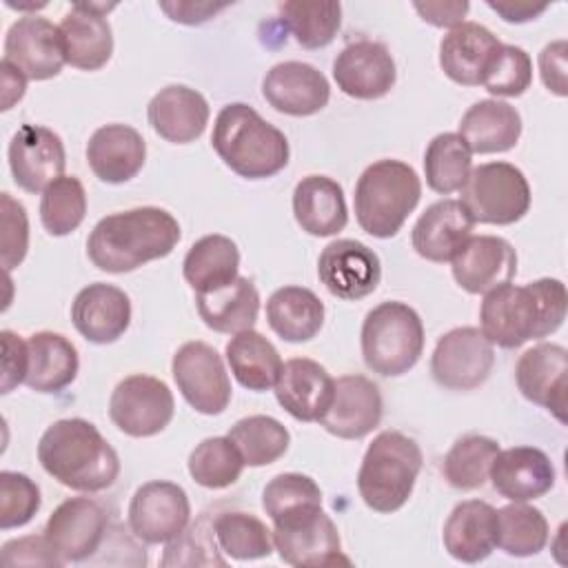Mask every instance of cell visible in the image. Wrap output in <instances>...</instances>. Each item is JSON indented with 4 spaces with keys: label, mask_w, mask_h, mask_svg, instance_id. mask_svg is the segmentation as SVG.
<instances>
[{
    "label": "cell",
    "mask_w": 568,
    "mask_h": 568,
    "mask_svg": "<svg viewBox=\"0 0 568 568\" xmlns=\"http://www.w3.org/2000/svg\"><path fill=\"white\" fill-rule=\"evenodd\" d=\"M568 308L566 284L555 277H541L524 286L501 284L484 293L479 308L481 333L501 348H519L528 339H541L555 333Z\"/></svg>",
    "instance_id": "cell-1"
},
{
    "label": "cell",
    "mask_w": 568,
    "mask_h": 568,
    "mask_svg": "<svg viewBox=\"0 0 568 568\" xmlns=\"http://www.w3.org/2000/svg\"><path fill=\"white\" fill-rule=\"evenodd\" d=\"M178 220L158 206H138L102 217L87 240V255L100 271L129 273L166 257L180 242Z\"/></svg>",
    "instance_id": "cell-2"
},
{
    "label": "cell",
    "mask_w": 568,
    "mask_h": 568,
    "mask_svg": "<svg viewBox=\"0 0 568 568\" xmlns=\"http://www.w3.org/2000/svg\"><path fill=\"white\" fill-rule=\"evenodd\" d=\"M38 459L55 481L80 493H100L120 475L118 453L82 417L53 422L38 442Z\"/></svg>",
    "instance_id": "cell-3"
},
{
    "label": "cell",
    "mask_w": 568,
    "mask_h": 568,
    "mask_svg": "<svg viewBox=\"0 0 568 568\" xmlns=\"http://www.w3.org/2000/svg\"><path fill=\"white\" fill-rule=\"evenodd\" d=\"M211 144L220 160L246 180L273 178L288 164L291 155L286 135L244 102L222 106Z\"/></svg>",
    "instance_id": "cell-4"
},
{
    "label": "cell",
    "mask_w": 568,
    "mask_h": 568,
    "mask_svg": "<svg viewBox=\"0 0 568 568\" xmlns=\"http://www.w3.org/2000/svg\"><path fill=\"white\" fill-rule=\"evenodd\" d=\"M422 182L415 169L402 160H377L364 169L355 184V217L373 237H393L415 211Z\"/></svg>",
    "instance_id": "cell-5"
},
{
    "label": "cell",
    "mask_w": 568,
    "mask_h": 568,
    "mask_svg": "<svg viewBox=\"0 0 568 568\" xmlns=\"http://www.w3.org/2000/svg\"><path fill=\"white\" fill-rule=\"evenodd\" d=\"M422 464L424 455L413 437L399 430H382L368 444L357 473L362 501L384 515L399 510L415 488Z\"/></svg>",
    "instance_id": "cell-6"
},
{
    "label": "cell",
    "mask_w": 568,
    "mask_h": 568,
    "mask_svg": "<svg viewBox=\"0 0 568 568\" xmlns=\"http://www.w3.org/2000/svg\"><path fill=\"white\" fill-rule=\"evenodd\" d=\"M424 351V324L417 311L390 300L371 308L362 324L364 364L382 375L397 377L408 373Z\"/></svg>",
    "instance_id": "cell-7"
},
{
    "label": "cell",
    "mask_w": 568,
    "mask_h": 568,
    "mask_svg": "<svg viewBox=\"0 0 568 568\" xmlns=\"http://www.w3.org/2000/svg\"><path fill=\"white\" fill-rule=\"evenodd\" d=\"M459 202L473 222L508 226L528 213L530 184L515 164L486 162L470 171Z\"/></svg>",
    "instance_id": "cell-8"
},
{
    "label": "cell",
    "mask_w": 568,
    "mask_h": 568,
    "mask_svg": "<svg viewBox=\"0 0 568 568\" xmlns=\"http://www.w3.org/2000/svg\"><path fill=\"white\" fill-rule=\"evenodd\" d=\"M175 413L171 388L153 375H129L111 393L109 417L129 437L162 433Z\"/></svg>",
    "instance_id": "cell-9"
},
{
    "label": "cell",
    "mask_w": 568,
    "mask_h": 568,
    "mask_svg": "<svg viewBox=\"0 0 568 568\" xmlns=\"http://www.w3.org/2000/svg\"><path fill=\"white\" fill-rule=\"evenodd\" d=\"M178 390L202 415H220L231 402V379L220 353L206 342L182 344L171 362Z\"/></svg>",
    "instance_id": "cell-10"
},
{
    "label": "cell",
    "mask_w": 568,
    "mask_h": 568,
    "mask_svg": "<svg viewBox=\"0 0 568 568\" xmlns=\"http://www.w3.org/2000/svg\"><path fill=\"white\" fill-rule=\"evenodd\" d=\"M273 544L280 559L288 566L328 568L351 564V559L342 555L335 521L322 508L273 524Z\"/></svg>",
    "instance_id": "cell-11"
},
{
    "label": "cell",
    "mask_w": 568,
    "mask_h": 568,
    "mask_svg": "<svg viewBox=\"0 0 568 568\" xmlns=\"http://www.w3.org/2000/svg\"><path fill=\"white\" fill-rule=\"evenodd\" d=\"M493 364L495 351L486 335L475 326H459L437 339L430 373L448 390H473L488 379Z\"/></svg>",
    "instance_id": "cell-12"
},
{
    "label": "cell",
    "mask_w": 568,
    "mask_h": 568,
    "mask_svg": "<svg viewBox=\"0 0 568 568\" xmlns=\"http://www.w3.org/2000/svg\"><path fill=\"white\" fill-rule=\"evenodd\" d=\"M191 504L182 486L164 479L142 484L129 504V528L144 544H169L184 532Z\"/></svg>",
    "instance_id": "cell-13"
},
{
    "label": "cell",
    "mask_w": 568,
    "mask_h": 568,
    "mask_svg": "<svg viewBox=\"0 0 568 568\" xmlns=\"http://www.w3.org/2000/svg\"><path fill=\"white\" fill-rule=\"evenodd\" d=\"M109 530L106 510L91 497L64 499L47 519L44 537L62 564L89 559Z\"/></svg>",
    "instance_id": "cell-14"
},
{
    "label": "cell",
    "mask_w": 568,
    "mask_h": 568,
    "mask_svg": "<svg viewBox=\"0 0 568 568\" xmlns=\"http://www.w3.org/2000/svg\"><path fill=\"white\" fill-rule=\"evenodd\" d=\"M29 80L55 78L64 62V44L60 29L40 16L18 18L4 38V58Z\"/></svg>",
    "instance_id": "cell-15"
},
{
    "label": "cell",
    "mask_w": 568,
    "mask_h": 568,
    "mask_svg": "<svg viewBox=\"0 0 568 568\" xmlns=\"http://www.w3.org/2000/svg\"><path fill=\"white\" fill-rule=\"evenodd\" d=\"M317 277L339 300H362L382 280V262L373 248L357 240H333L317 260Z\"/></svg>",
    "instance_id": "cell-16"
},
{
    "label": "cell",
    "mask_w": 568,
    "mask_h": 568,
    "mask_svg": "<svg viewBox=\"0 0 568 568\" xmlns=\"http://www.w3.org/2000/svg\"><path fill=\"white\" fill-rule=\"evenodd\" d=\"M67 164L64 144L58 133L40 124H22L9 142V166L13 182L29 191L40 193L51 182L62 178Z\"/></svg>",
    "instance_id": "cell-17"
},
{
    "label": "cell",
    "mask_w": 568,
    "mask_h": 568,
    "mask_svg": "<svg viewBox=\"0 0 568 568\" xmlns=\"http://www.w3.org/2000/svg\"><path fill=\"white\" fill-rule=\"evenodd\" d=\"M333 78L342 93L357 100H377L395 87L397 69L386 44L364 38L337 53Z\"/></svg>",
    "instance_id": "cell-18"
},
{
    "label": "cell",
    "mask_w": 568,
    "mask_h": 568,
    "mask_svg": "<svg viewBox=\"0 0 568 568\" xmlns=\"http://www.w3.org/2000/svg\"><path fill=\"white\" fill-rule=\"evenodd\" d=\"M515 379L528 402L544 406L559 422H566L568 351L561 344L541 342L528 348L515 366Z\"/></svg>",
    "instance_id": "cell-19"
},
{
    "label": "cell",
    "mask_w": 568,
    "mask_h": 568,
    "mask_svg": "<svg viewBox=\"0 0 568 568\" xmlns=\"http://www.w3.org/2000/svg\"><path fill=\"white\" fill-rule=\"evenodd\" d=\"M455 282L473 295L508 284L517 273V253L497 235H470L450 260Z\"/></svg>",
    "instance_id": "cell-20"
},
{
    "label": "cell",
    "mask_w": 568,
    "mask_h": 568,
    "mask_svg": "<svg viewBox=\"0 0 568 568\" xmlns=\"http://www.w3.org/2000/svg\"><path fill=\"white\" fill-rule=\"evenodd\" d=\"M273 388L280 406L300 422H320L335 397V379L308 357L284 362Z\"/></svg>",
    "instance_id": "cell-21"
},
{
    "label": "cell",
    "mask_w": 568,
    "mask_h": 568,
    "mask_svg": "<svg viewBox=\"0 0 568 568\" xmlns=\"http://www.w3.org/2000/svg\"><path fill=\"white\" fill-rule=\"evenodd\" d=\"M262 93L266 102L286 115L304 118L328 104L331 87L322 71L300 60H286L264 75Z\"/></svg>",
    "instance_id": "cell-22"
},
{
    "label": "cell",
    "mask_w": 568,
    "mask_h": 568,
    "mask_svg": "<svg viewBox=\"0 0 568 568\" xmlns=\"http://www.w3.org/2000/svg\"><path fill=\"white\" fill-rule=\"evenodd\" d=\"M382 393L364 375H342L335 379V397L320 424L335 437L362 439L379 426Z\"/></svg>",
    "instance_id": "cell-23"
},
{
    "label": "cell",
    "mask_w": 568,
    "mask_h": 568,
    "mask_svg": "<svg viewBox=\"0 0 568 568\" xmlns=\"http://www.w3.org/2000/svg\"><path fill=\"white\" fill-rule=\"evenodd\" d=\"M115 4H73L58 24L62 33L67 62L82 71L102 69L113 53V33L111 24L104 18V11Z\"/></svg>",
    "instance_id": "cell-24"
},
{
    "label": "cell",
    "mask_w": 568,
    "mask_h": 568,
    "mask_svg": "<svg viewBox=\"0 0 568 568\" xmlns=\"http://www.w3.org/2000/svg\"><path fill=\"white\" fill-rule=\"evenodd\" d=\"M71 322L84 339L111 344L122 337L131 324V300L113 284H89L71 304Z\"/></svg>",
    "instance_id": "cell-25"
},
{
    "label": "cell",
    "mask_w": 568,
    "mask_h": 568,
    "mask_svg": "<svg viewBox=\"0 0 568 568\" xmlns=\"http://www.w3.org/2000/svg\"><path fill=\"white\" fill-rule=\"evenodd\" d=\"M488 479L501 497L530 501L555 486V466L550 457L535 446H513L497 453Z\"/></svg>",
    "instance_id": "cell-26"
},
{
    "label": "cell",
    "mask_w": 568,
    "mask_h": 568,
    "mask_svg": "<svg viewBox=\"0 0 568 568\" xmlns=\"http://www.w3.org/2000/svg\"><path fill=\"white\" fill-rule=\"evenodd\" d=\"M144 160V138L129 124H104L89 138L87 162L95 178L106 184L129 182L140 173Z\"/></svg>",
    "instance_id": "cell-27"
},
{
    "label": "cell",
    "mask_w": 568,
    "mask_h": 568,
    "mask_svg": "<svg viewBox=\"0 0 568 568\" xmlns=\"http://www.w3.org/2000/svg\"><path fill=\"white\" fill-rule=\"evenodd\" d=\"M149 124L166 142L189 144L197 140L209 124V102L191 87L169 84L151 98Z\"/></svg>",
    "instance_id": "cell-28"
},
{
    "label": "cell",
    "mask_w": 568,
    "mask_h": 568,
    "mask_svg": "<svg viewBox=\"0 0 568 568\" xmlns=\"http://www.w3.org/2000/svg\"><path fill=\"white\" fill-rule=\"evenodd\" d=\"M473 217L459 200L430 204L413 226V248L428 262H450L473 233Z\"/></svg>",
    "instance_id": "cell-29"
},
{
    "label": "cell",
    "mask_w": 568,
    "mask_h": 568,
    "mask_svg": "<svg viewBox=\"0 0 568 568\" xmlns=\"http://www.w3.org/2000/svg\"><path fill=\"white\" fill-rule=\"evenodd\" d=\"M444 548L464 564L484 561L497 546V508L481 499L457 504L444 524Z\"/></svg>",
    "instance_id": "cell-30"
},
{
    "label": "cell",
    "mask_w": 568,
    "mask_h": 568,
    "mask_svg": "<svg viewBox=\"0 0 568 568\" xmlns=\"http://www.w3.org/2000/svg\"><path fill=\"white\" fill-rule=\"evenodd\" d=\"M501 42L490 29L477 22L453 27L439 42V67L457 84H481L484 71L490 64Z\"/></svg>",
    "instance_id": "cell-31"
},
{
    "label": "cell",
    "mask_w": 568,
    "mask_h": 568,
    "mask_svg": "<svg viewBox=\"0 0 568 568\" xmlns=\"http://www.w3.org/2000/svg\"><path fill=\"white\" fill-rule=\"evenodd\" d=\"M293 215L302 231L315 237L339 233L348 222L342 186L326 175H306L293 191Z\"/></svg>",
    "instance_id": "cell-32"
},
{
    "label": "cell",
    "mask_w": 568,
    "mask_h": 568,
    "mask_svg": "<svg viewBox=\"0 0 568 568\" xmlns=\"http://www.w3.org/2000/svg\"><path fill=\"white\" fill-rule=\"evenodd\" d=\"M459 135L470 153L510 151L521 135V115L501 100H479L459 120Z\"/></svg>",
    "instance_id": "cell-33"
},
{
    "label": "cell",
    "mask_w": 568,
    "mask_h": 568,
    "mask_svg": "<svg viewBox=\"0 0 568 568\" xmlns=\"http://www.w3.org/2000/svg\"><path fill=\"white\" fill-rule=\"evenodd\" d=\"M195 306L209 328L235 335L253 328L260 313V293L248 277L237 275L220 288L195 293Z\"/></svg>",
    "instance_id": "cell-34"
},
{
    "label": "cell",
    "mask_w": 568,
    "mask_h": 568,
    "mask_svg": "<svg viewBox=\"0 0 568 568\" xmlns=\"http://www.w3.org/2000/svg\"><path fill=\"white\" fill-rule=\"evenodd\" d=\"M29 364L24 384L38 393H60L80 368L75 346L60 333L40 331L27 339Z\"/></svg>",
    "instance_id": "cell-35"
},
{
    "label": "cell",
    "mask_w": 568,
    "mask_h": 568,
    "mask_svg": "<svg viewBox=\"0 0 568 568\" xmlns=\"http://www.w3.org/2000/svg\"><path fill=\"white\" fill-rule=\"evenodd\" d=\"M266 322L284 342H308L324 324V304L311 288L282 286L266 302Z\"/></svg>",
    "instance_id": "cell-36"
},
{
    "label": "cell",
    "mask_w": 568,
    "mask_h": 568,
    "mask_svg": "<svg viewBox=\"0 0 568 568\" xmlns=\"http://www.w3.org/2000/svg\"><path fill=\"white\" fill-rule=\"evenodd\" d=\"M240 251L237 244L220 233L200 237L184 255L182 273L195 293L220 288L237 277Z\"/></svg>",
    "instance_id": "cell-37"
},
{
    "label": "cell",
    "mask_w": 568,
    "mask_h": 568,
    "mask_svg": "<svg viewBox=\"0 0 568 568\" xmlns=\"http://www.w3.org/2000/svg\"><path fill=\"white\" fill-rule=\"evenodd\" d=\"M224 355L233 377L244 388L262 393L275 386L282 371V357L262 333L253 328L235 333L229 339Z\"/></svg>",
    "instance_id": "cell-38"
},
{
    "label": "cell",
    "mask_w": 568,
    "mask_h": 568,
    "mask_svg": "<svg viewBox=\"0 0 568 568\" xmlns=\"http://www.w3.org/2000/svg\"><path fill=\"white\" fill-rule=\"evenodd\" d=\"M237 453L242 455L244 466L260 468L277 462L291 444L286 426L271 415H248L237 419L226 435Z\"/></svg>",
    "instance_id": "cell-39"
},
{
    "label": "cell",
    "mask_w": 568,
    "mask_h": 568,
    "mask_svg": "<svg viewBox=\"0 0 568 568\" xmlns=\"http://www.w3.org/2000/svg\"><path fill=\"white\" fill-rule=\"evenodd\" d=\"M473 171V153L459 133L435 135L424 153L426 184L435 193L462 191Z\"/></svg>",
    "instance_id": "cell-40"
},
{
    "label": "cell",
    "mask_w": 568,
    "mask_h": 568,
    "mask_svg": "<svg viewBox=\"0 0 568 568\" xmlns=\"http://www.w3.org/2000/svg\"><path fill=\"white\" fill-rule=\"evenodd\" d=\"M499 444L486 435L459 437L444 457V479L457 490H475L488 481Z\"/></svg>",
    "instance_id": "cell-41"
},
{
    "label": "cell",
    "mask_w": 568,
    "mask_h": 568,
    "mask_svg": "<svg viewBox=\"0 0 568 568\" xmlns=\"http://www.w3.org/2000/svg\"><path fill=\"white\" fill-rule=\"evenodd\" d=\"M213 539L224 555L240 561L268 557L275 548L273 530L255 515L242 510L222 513L213 521Z\"/></svg>",
    "instance_id": "cell-42"
},
{
    "label": "cell",
    "mask_w": 568,
    "mask_h": 568,
    "mask_svg": "<svg viewBox=\"0 0 568 568\" xmlns=\"http://www.w3.org/2000/svg\"><path fill=\"white\" fill-rule=\"evenodd\" d=\"M548 544V521L544 513L524 501H513L497 510V546L513 557H530Z\"/></svg>",
    "instance_id": "cell-43"
},
{
    "label": "cell",
    "mask_w": 568,
    "mask_h": 568,
    "mask_svg": "<svg viewBox=\"0 0 568 568\" xmlns=\"http://www.w3.org/2000/svg\"><path fill=\"white\" fill-rule=\"evenodd\" d=\"M282 22L304 49H322L333 42L342 24L339 2L291 0L280 4Z\"/></svg>",
    "instance_id": "cell-44"
},
{
    "label": "cell",
    "mask_w": 568,
    "mask_h": 568,
    "mask_svg": "<svg viewBox=\"0 0 568 568\" xmlns=\"http://www.w3.org/2000/svg\"><path fill=\"white\" fill-rule=\"evenodd\" d=\"M262 506L273 524L322 508V490L308 475L280 473L262 490Z\"/></svg>",
    "instance_id": "cell-45"
},
{
    "label": "cell",
    "mask_w": 568,
    "mask_h": 568,
    "mask_svg": "<svg viewBox=\"0 0 568 568\" xmlns=\"http://www.w3.org/2000/svg\"><path fill=\"white\" fill-rule=\"evenodd\" d=\"M242 468V455L229 437H206L189 455V475L211 490L235 484Z\"/></svg>",
    "instance_id": "cell-46"
},
{
    "label": "cell",
    "mask_w": 568,
    "mask_h": 568,
    "mask_svg": "<svg viewBox=\"0 0 568 568\" xmlns=\"http://www.w3.org/2000/svg\"><path fill=\"white\" fill-rule=\"evenodd\" d=\"M87 215V193L78 178L62 175L40 197V220L49 235L62 237L75 231Z\"/></svg>",
    "instance_id": "cell-47"
},
{
    "label": "cell",
    "mask_w": 568,
    "mask_h": 568,
    "mask_svg": "<svg viewBox=\"0 0 568 568\" xmlns=\"http://www.w3.org/2000/svg\"><path fill=\"white\" fill-rule=\"evenodd\" d=\"M532 82V60L515 44H501L484 71L481 87L501 98L521 95Z\"/></svg>",
    "instance_id": "cell-48"
},
{
    "label": "cell",
    "mask_w": 568,
    "mask_h": 568,
    "mask_svg": "<svg viewBox=\"0 0 568 568\" xmlns=\"http://www.w3.org/2000/svg\"><path fill=\"white\" fill-rule=\"evenodd\" d=\"M40 508V488L22 473H0V528H18L33 519Z\"/></svg>",
    "instance_id": "cell-49"
},
{
    "label": "cell",
    "mask_w": 568,
    "mask_h": 568,
    "mask_svg": "<svg viewBox=\"0 0 568 568\" xmlns=\"http://www.w3.org/2000/svg\"><path fill=\"white\" fill-rule=\"evenodd\" d=\"M2 266L4 271L16 268L29 248V220L20 202L9 193H2Z\"/></svg>",
    "instance_id": "cell-50"
},
{
    "label": "cell",
    "mask_w": 568,
    "mask_h": 568,
    "mask_svg": "<svg viewBox=\"0 0 568 568\" xmlns=\"http://www.w3.org/2000/svg\"><path fill=\"white\" fill-rule=\"evenodd\" d=\"M0 559L4 566H62V559L49 546L42 535H27L18 539H9L2 546Z\"/></svg>",
    "instance_id": "cell-51"
},
{
    "label": "cell",
    "mask_w": 568,
    "mask_h": 568,
    "mask_svg": "<svg viewBox=\"0 0 568 568\" xmlns=\"http://www.w3.org/2000/svg\"><path fill=\"white\" fill-rule=\"evenodd\" d=\"M2 393H11L18 384L27 377V364H29V351L27 342L16 335L13 331H2Z\"/></svg>",
    "instance_id": "cell-52"
},
{
    "label": "cell",
    "mask_w": 568,
    "mask_h": 568,
    "mask_svg": "<svg viewBox=\"0 0 568 568\" xmlns=\"http://www.w3.org/2000/svg\"><path fill=\"white\" fill-rule=\"evenodd\" d=\"M566 40H555L546 44L539 53V73L548 91L566 95Z\"/></svg>",
    "instance_id": "cell-53"
},
{
    "label": "cell",
    "mask_w": 568,
    "mask_h": 568,
    "mask_svg": "<svg viewBox=\"0 0 568 568\" xmlns=\"http://www.w3.org/2000/svg\"><path fill=\"white\" fill-rule=\"evenodd\" d=\"M415 11L422 16L424 22H430L435 27H457L464 22V16L468 13L470 4L466 0L462 2H415Z\"/></svg>",
    "instance_id": "cell-54"
},
{
    "label": "cell",
    "mask_w": 568,
    "mask_h": 568,
    "mask_svg": "<svg viewBox=\"0 0 568 568\" xmlns=\"http://www.w3.org/2000/svg\"><path fill=\"white\" fill-rule=\"evenodd\" d=\"M224 7L226 4H213V2H160V9L169 13L171 20L182 24H202Z\"/></svg>",
    "instance_id": "cell-55"
},
{
    "label": "cell",
    "mask_w": 568,
    "mask_h": 568,
    "mask_svg": "<svg viewBox=\"0 0 568 568\" xmlns=\"http://www.w3.org/2000/svg\"><path fill=\"white\" fill-rule=\"evenodd\" d=\"M486 4L506 22H528L548 9V4H532L528 0H488Z\"/></svg>",
    "instance_id": "cell-56"
},
{
    "label": "cell",
    "mask_w": 568,
    "mask_h": 568,
    "mask_svg": "<svg viewBox=\"0 0 568 568\" xmlns=\"http://www.w3.org/2000/svg\"><path fill=\"white\" fill-rule=\"evenodd\" d=\"M0 69H2V111H7L13 106V102H18L24 95L27 75L7 60L0 62Z\"/></svg>",
    "instance_id": "cell-57"
}]
</instances>
